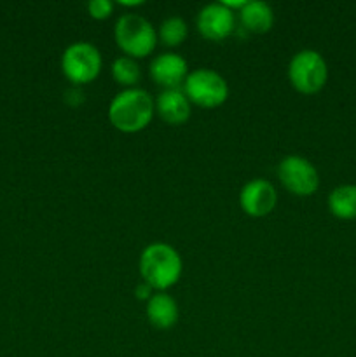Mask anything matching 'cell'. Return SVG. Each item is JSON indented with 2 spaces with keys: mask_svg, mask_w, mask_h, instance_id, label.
<instances>
[{
  "mask_svg": "<svg viewBox=\"0 0 356 357\" xmlns=\"http://www.w3.org/2000/svg\"><path fill=\"white\" fill-rule=\"evenodd\" d=\"M152 98L147 91L129 87L115 94L108 107V119L112 126L122 132H136L150 124L154 115Z\"/></svg>",
  "mask_w": 356,
  "mask_h": 357,
  "instance_id": "cell-1",
  "label": "cell"
},
{
  "mask_svg": "<svg viewBox=\"0 0 356 357\" xmlns=\"http://www.w3.org/2000/svg\"><path fill=\"white\" fill-rule=\"evenodd\" d=\"M181 267L184 265L180 255L170 244H150L140 257V274L143 281L152 289L159 291L177 284L181 275Z\"/></svg>",
  "mask_w": 356,
  "mask_h": 357,
  "instance_id": "cell-2",
  "label": "cell"
},
{
  "mask_svg": "<svg viewBox=\"0 0 356 357\" xmlns=\"http://www.w3.org/2000/svg\"><path fill=\"white\" fill-rule=\"evenodd\" d=\"M115 42L129 58H145L154 51L157 33L150 21L138 14H124L115 23Z\"/></svg>",
  "mask_w": 356,
  "mask_h": 357,
  "instance_id": "cell-3",
  "label": "cell"
},
{
  "mask_svg": "<svg viewBox=\"0 0 356 357\" xmlns=\"http://www.w3.org/2000/svg\"><path fill=\"white\" fill-rule=\"evenodd\" d=\"M288 77L292 86L302 94H314L323 89L328 79L327 61L320 52L304 49L297 52L288 66Z\"/></svg>",
  "mask_w": 356,
  "mask_h": 357,
  "instance_id": "cell-4",
  "label": "cell"
},
{
  "mask_svg": "<svg viewBox=\"0 0 356 357\" xmlns=\"http://www.w3.org/2000/svg\"><path fill=\"white\" fill-rule=\"evenodd\" d=\"M184 93L188 101L202 108L220 107L229 96L225 79L215 70L198 68L188 73L184 82Z\"/></svg>",
  "mask_w": 356,
  "mask_h": 357,
  "instance_id": "cell-5",
  "label": "cell"
},
{
  "mask_svg": "<svg viewBox=\"0 0 356 357\" xmlns=\"http://www.w3.org/2000/svg\"><path fill=\"white\" fill-rule=\"evenodd\" d=\"M61 70L73 84H87L100 75L101 54L89 42H73L61 56Z\"/></svg>",
  "mask_w": 356,
  "mask_h": 357,
  "instance_id": "cell-6",
  "label": "cell"
},
{
  "mask_svg": "<svg viewBox=\"0 0 356 357\" xmlns=\"http://www.w3.org/2000/svg\"><path fill=\"white\" fill-rule=\"evenodd\" d=\"M278 176L283 187L292 194L306 197L320 187V174L316 167L300 155H288L279 162Z\"/></svg>",
  "mask_w": 356,
  "mask_h": 357,
  "instance_id": "cell-7",
  "label": "cell"
},
{
  "mask_svg": "<svg viewBox=\"0 0 356 357\" xmlns=\"http://www.w3.org/2000/svg\"><path fill=\"white\" fill-rule=\"evenodd\" d=\"M276 202H278L276 188L272 187L271 181L264 180V178H255L241 188V208L246 215L255 216V218L269 215L276 208Z\"/></svg>",
  "mask_w": 356,
  "mask_h": 357,
  "instance_id": "cell-8",
  "label": "cell"
},
{
  "mask_svg": "<svg viewBox=\"0 0 356 357\" xmlns=\"http://www.w3.org/2000/svg\"><path fill=\"white\" fill-rule=\"evenodd\" d=\"M198 30L205 38L220 42L234 31V14L222 2L209 3L198 14Z\"/></svg>",
  "mask_w": 356,
  "mask_h": 357,
  "instance_id": "cell-9",
  "label": "cell"
},
{
  "mask_svg": "<svg viewBox=\"0 0 356 357\" xmlns=\"http://www.w3.org/2000/svg\"><path fill=\"white\" fill-rule=\"evenodd\" d=\"M187 75V61L175 52H164V54L156 56L150 63V77L164 89H178V86L185 82Z\"/></svg>",
  "mask_w": 356,
  "mask_h": 357,
  "instance_id": "cell-10",
  "label": "cell"
},
{
  "mask_svg": "<svg viewBox=\"0 0 356 357\" xmlns=\"http://www.w3.org/2000/svg\"><path fill=\"white\" fill-rule=\"evenodd\" d=\"M156 112L164 122L180 126L191 117V101L180 89H164L156 100Z\"/></svg>",
  "mask_w": 356,
  "mask_h": 357,
  "instance_id": "cell-11",
  "label": "cell"
},
{
  "mask_svg": "<svg viewBox=\"0 0 356 357\" xmlns=\"http://www.w3.org/2000/svg\"><path fill=\"white\" fill-rule=\"evenodd\" d=\"M147 317L157 330H170L178 321V305L168 293H156L147 302Z\"/></svg>",
  "mask_w": 356,
  "mask_h": 357,
  "instance_id": "cell-12",
  "label": "cell"
},
{
  "mask_svg": "<svg viewBox=\"0 0 356 357\" xmlns=\"http://www.w3.org/2000/svg\"><path fill=\"white\" fill-rule=\"evenodd\" d=\"M239 14L243 26L248 31H253V33H265L274 24V13H272L271 6L265 2H260V0L246 2Z\"/></svg>",
  "mask_w": 356,
  "mask_h": 357,
  "instance_id": "cell-13",
  "label": "cell"
},
{
  "mask_svg": "<svg viewBox=\"0 0 356 357\" xmlns=\"http://www.w3.org/2000/svg\"><path fill=\"white\" fill-rule=\"evenodd\" d=\"M328 209L341 220H356V185H341L328 195Z\"/></svg>",
  "mask_w": 356,
  "mask_h": 357,
  "instance_id": "cell-14",
  "label": "cell"
},
{
  "mask_svg": "<svg viewBox=\"0 0 356 357\" xmlns=\"http://www.w3.org/2000/svg\"><path fill=\"white\" fill-rule=\"evenodd\" d=\"M187 23H185L181 17L171 16L161 23L157 37H159L161 42H163L164 45H168V47H177V45L184 44V40L187 38Z\"/></svg>",
  "mask_w": 356,
  "mask_h": 357,
  "instance_id": "cell-15",
  "label": "cell"
},
{
  "mask_svg": "<svg viewBox=\"0 0 356 357\" xmlns=\"http://www.w3.org/2000/svg\"><path fill=\"white\" fill-rule=\"evenodd\" d=\"M112 75H114L115 82H119L121 86H135L142 77V72L135 59L129 56H121L112 65Z\"/></svg>",
  "mask_w": 356,
  "mask_h": 357,
  "instance_id": "cell-16",
  "label": "cell"
},
{
  "mask_svg": "<svg viewBox=\"0 0 356 357\" xmlns=\"http://www.w3.org/2000/svg\"><path fill=\"white\" fill-rule=\"evenodd\" d=\"M87 10H89V14L94 20H105L114 10V3L110 0H91L87 3Z\"/></svg>",
  "mask_w": 356,
  "mask_h": 357,
  "instance_id": "cell-17",
  "label": "cell"
},
{
  "mask_svg": "<svg viewBox=\"0 0 356 357\" xmlns=\"http://www.w3.org/2000/svg\"><path fill=\"white\" fill-rule=\"evenodd\" d=\"M150 291H152V288H150L149 284H145V282H143V284L136 286L135 296H138L140 300H147V302H149V298L152 296V295H150Z\"/></svg>",
  "mask_w": 356,
  "mask_h": 357,
  "instance_id": "cell-18",
  "label": "cell"
},
{
  "mask_svg": "<svg viewBox=\"0 0 356 357\" xmlns=\"http://www.w3.org/2000/svg\"><path fill=\"white\" fill-rule=\"evenodd\" d=\"M119 3H121V6H126V7H136V6H142V0H129V2H128V0H121V2H119Z\"/></svg>",
  "mask_w": 356,
  "mask_h": 357,
  "instance_id": "cell-19",
  "label": "cell"
}]
</instances>
